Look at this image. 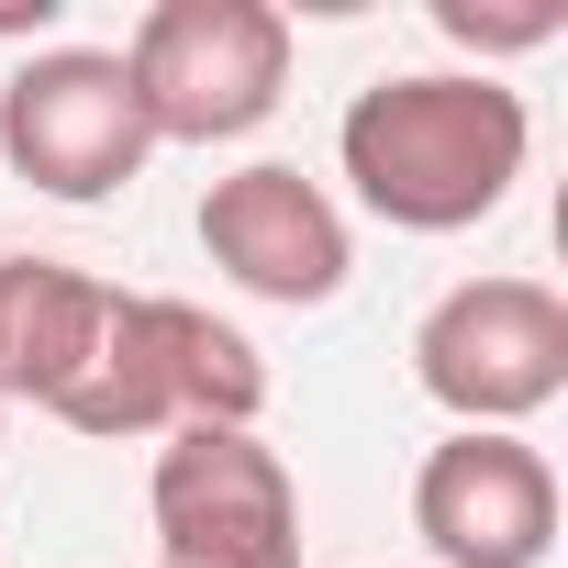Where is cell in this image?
I'll use <instances>...</instances> for the list:
<instances>
[{
	"instance_id": "6da1fadb",
	"label": "cell",
	"mask_w": 568,
	"mask_h": 568,
	"mask_svg": "<svg viewBox=\"0 0 568 568\" xmlns=\"http://www.w3.org/2000/svg\"><path fill=\"white\" fill-rule=\"evenodd\" d=\"M524 156H535V112L490 68L368 79L346 101V123H335V168H346V190L390 234H468V223H490L513 201Z\"/></svg>"
},
{
	"instance_id": "7a4b0ae2",
	"label": "cell",
	"mask_w": 568,
	"mask_h": 568,
	"mask_svg": "<svg viewBox=\"0 0 568 568\" xmlns=\"http://www.w3.org/2000/svg\"><path fill=\"white\" fill-rule=\"evenodd\" d=\"M267 413V357L201 313V302H168V291H112L101 302V335L79 357V379L57 390V424L68 435H201V424H256Z\"/></svg>"
},
{
	"instance_id": "3957f363",
	"label": "cell",
	"mask_w": 568,
	"mask_h": 568,
	"mask_svg": "<svg viewBox=\"0 0 568 568\" xmlns=\"http://www.w3.org/2000/svg\"><path fill=\"white\" fill-rule=\"evenodd\" d=\"M112 57L156 145H234L291 90V12L278 0H156Z\"/></svg>"
},
{
	"instance_id": "277c9868",
	"label": "cell",
	"mask_w": 568,
	"mask_h": 568,
	"mask_svg": "<svg viewBox=\"0 0 568 568\" xmlns=\"http://www.w3.org/2000/svg\"><path fill=\"white\" fill-rule=\"evenodd\" d=\"M413 379L457 435H524L568 390V302L546 278H457V291L413 324Z\"/></svg>"
},
{
	"instance_id": "5b68a950",
	"label": "cell",
	"mask_w": 568,
	"mask_h": 568,
	"mask_svg": "<svg viewBox=\"0 0 568 568\" xmlns=\"http://www.w3.org/2000/svg\"><path fill=\"white\" fill-rule=\"evenodd\" d=\"M156 156L112 45H45L0 79V168L45 201H112Z\"/></svg>"
},
{
	"instance_id": "8992f818",
	"label": "cell",
	"mask_w": 568,
	"mask_h": 568,
	"mask_svg": "<svg viewBox=\"0 0 568 568\" xmlns=\"http://www.w3.org/2000/svg\"><path fill=\"white\" fill-rule=\"evenodd\" d=\"M145 513H156V568H302V490L256 424L168 435Z\"/></svg>"
},
{
	"instance_id": "52a82bcc",
	"label": "cell",
	"mask_w": 568,
	"mask_h": 568,
	"mask_svg": "<svg viewBox=\"0 0 568 568\" xmlns=\"http://www.w3.org/2000/svg\"><path fill=\"white\" fill-rule=\"evenodd\" d=\"M201 256L234 278L245 302L324 313L346 291V267H357V234H346V212H335L324 179L256 156V168H234V179L201 190Z\"/></svg>"
},
{
	"instance_id": "ba28073f",
	"label": "cell",
	"mask_w": 568,
	"mask_h": 568,
	"mask_svg": "<svg viewBox=\"0 0 568 568\" xmlns=\"http://www.w3.org/2000/svg\"><path fill=\"white\" fill-rule=\"evenodd\" d=\"M413 535L435 568H546L557 557V468L524 435H446L413 468Z\"/></svg>"
},
{
	"instance_id": "9c48e42d",
	"label": "cell",
	"mask_w": 568,
	"mask_h": 568,
	"mask_svg": "<svg viewBox=\"0 0 568 568\" xmlns=\"http://www.w3.org/2000/svg\"><path fill=\"white\" fill-rule=\"evenodd\" d=\"M112 278L68 267V256H0V413H57V390L79 379L90 335H101Z\"/></svg>"
},
{
	"instance_id": "30bf717a",
	"label": "cell",
	"mask_w": 568,
	"mask_h": 568,
	"mask_svg": "<svg viewBox=\"0 0 568 568\" xmlns=\"http://www.w3.org/2000/svg\"><path fill=\"white\" fill-rule=\"evenodd\" d=\"M435 34L468 45V57H524L557 34V0H535V12H479V0H435Z\"/></svg>"
},
{
	"instance_id": "8fae6325",
	"label": "cell",
	"mask_w": 568,
	"mask_h": 568,
	"mask_svg": "<svg viewBox=\"0 0 568 568\" xmlns=\"http://www.w3.org/2000/svg\"><path fill=\"white\" fill-rule=\"evenodd\" d=\"M0 424H12V413H0Z\"/></svg>"
}]
</instances>
